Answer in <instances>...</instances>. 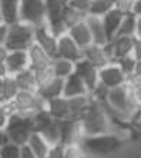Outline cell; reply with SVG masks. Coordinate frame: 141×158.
I'll return each mask as SVG.
<instances>
[{"label": "cell", "mask_w": 141, "mask_h": 158, "mask_svg": "<svg viewBox=\"0 0 141 158\" xmlns=\"http://www.w3.org/2000/svg\"><path fill=\"white\" fill-rule=\"evenodd\" d=\"M81 125L83 128L85 137H94V135H102V134H115L111 122V117H109L105 105L94 102L92 99L85 115L81 118Z\"/></svg>", "instance_id": "cell-1"}, {"label": "cell", "mask_w": 141, "mask_h": 158, "mask_svg": "<svg viewBox=\"0 0 141 158\" xmlns=\"http://www.w3.org/2000/svg\"><path fill=\"white\" fill-rule=\"evenodd\" d=\"M125 138L118 134H102L94 137H85L81 141V147L89 157H107L120 150Z\"/></svg>", "instance_id": "cell-2"}, {"label": "cell", "mask_w": 141, "mask_h": 158, "mask_svg": "<svg viewBox=\"0 0 141 158\" xmlns=\"http://www.w3.org/2000/svg\"><path fill=\"white\" fill-rule=\"evenodd\" d=\"M7 105L10 108V112L22 117H33L36 112L46 109V101L42 99L36 92L19 91L15 99Z\"/></svg>", "instance_id": "cell-3"}, {"label": "cell", "mask_w": 141, "mask_h": 158, "mask_svg": "<svg viewBox=\"0 0 141 158\" xmlns=\"http://www.w3.org/2000/svg\"><path fill=\"white\" fill-rule=\"evenodd\" d=\"M4 132H6L10 142L19 147L26 145L30 135L35 132L32 117H22V115L12 114L9 118L7 127L4 129Z\"/></svg>", "instance_id": "cell-4"}, {"label": "cell", "mask_w": 141, "mask_h": 158, "mask_svg": "<svg viewBox=\"0 0 141 158\" xmlns=\"http://www.w3.org/2000/svg\"><path fill=\"white\" fill-rule=\"evenodd\" d=\"M33 43H35V27L19 22V23L9 27V36L4 48L9 52H16V50L28 52V49Z\"/></svg>", "instance_id": "cell-5"}, {"label": "cell", "mask_w": 141, "mask_h": 158, "mask_svg": "<svg viewBox=\"0 0 141 158\" xmlns=\"http://www.w3.org/2000/svg\"><path fill=\"white\" fill-rule=\"evenodd\" d=\"M20 22L32 27L46 23L45 0H20Z\"/></svg>", "instance_id": "cell-6"}, {"label": "cell", "mask_w": 141, "mask_h": 158, "mask_svg": "<svg viewBox=\"0 0 141 158\" xmlns=\"http://www.w3.org/2000/svg\"><path fill=\"white\" fill-rule=\"evenodd\" d=\"M46 4V25L49 30L56 36L61 38L68 33V27L63 23L62 12L65 7V0H45Z\"/></svg>", "instance_id": "cell-7"}, {"label": "cell", "mask_w": 141, "mask_h": 158, "mask_svg": "<svg viewBox=\"0 0 141 158\" xmlns=\"http://www.w3.org/2000/svg\"><path fill=\"white\" fill-rule=\"evenodd\" d=\"M133 43L134 38L130 36H117L111 42H108L104 46V50L111 63H115L118 59L133 55Z\"/></svg>", "instance_id": "cell-8"}, {"label": "cell", "mask_w": 141, "mask_h": 158, "mask_svg": "<svg viewBox=\"0 0 141 158\" xmlns=\"http://www.w3.org/2000/svg\"><path fill=\"white\" fill-rule=\"evenodd\" d=\"M98 82L107 89H115L127 83V76L118 68V65L109 63L98 71Z\"/></svg>", "instance_id": "cell-9"}, {"label": "cell", "mask_w": 141, "mask_h": 158, "mask_svg": "<svg viewBox=\"0 0 141 158\" xmlns=\"http://www.w3.org/2000/svg\"><path fill=\"white\" fill-rule=\"evenodd\" d=\"M56 58L58 59H65L72 63L79 62L81 59H83L82 50L79 49L76 43L69 38V35H63L61 38H58V46H56ZM55 58V59H56Z\"/></svg>", "instance_id": "cell-10"}, {"label": "cell", "mask_w": 141, "mask_h": 158, "mask_svg": "<svg viewBox=\"0 0 141 158\" xmlns=\"http://www.w3.org/2000/svg\"><path fill=\"white\" fill-rule=\"evenodd\" d=\"M35 45L39 46V48H41L43 52H46L52 59L56 58L58 38L50 32L46 23L35 29Z\"/></svg>", "instance_id": "cell-11"}, {"label": "cell", "mask_w": 141, "mask_h": 158, "mask_svg": "<svg viewBox=\"0 0 141 158\" xmlns=\"http://www.w3.org/2000/svg\"><path fill=\"white\" fill-rule=\"evenodd\" d=\"M75 75L81 78L85 86H87L88 92L91 94L96 86H98V69L95 66H92L89 62H87L85 59H81L79 62L75 63Z\"/></svg>", "instance_id": "cell-12"}, {"label": "cell", "mask_w": 141, "mask_h": 158, "mask_svg": "<svg viewBox=\"0 0 141 158\" xmlns=\"http://www.w3.org/2000/svg\"><path fill=\"white\" fill-rule=\"evenodd\" d=\"M6 71L9 76H15L20 72L29 69V58L28 52L25 50H16V52H9L4 60Z\"/></svg>", "instance_id": "cell-13"}, {"label": "cell", "mask_w": 141, "mask_h": 158, "mask_svg": "<svg viewBox=\"0 0 141 158\" xmlns=\"http://www.w3.org/2000/svg\"><path fill=\"white\" fill-rule=\"evenodd\" d=\"M0 13L3 25L13 26L20 22V0H0Z\"/></svg>", "instance_id": "cell-14"}, {"label": "cell", "mask_w": 141, "mask_h": 158, "mask_svg": "<svg viewBox=\"0 0 141 158\" xmlns=\"http://www.w3.org/2000/svg\"><path fill=\"white\" fill-rule=\"evenodd\" d=\"M28 58H29V69L32 72L41 71V69H45V68H50L52 62H53V59L35 43L28 49Z\"/></svg>", "instance_id": "cell-15"}, {"label": "cell", "mask_w": 141, "mask_h": 158, "mask_svg": "<svg viewBox=\"0 0 141 158\" xmlns=\"http://www.w3.org/2000/svg\"><path fill=\"white\" fill-rule=\"evenodd\" d=\"M124 17H125V13H122L117 7L109 10L104 17H101V19H102V25H104V30H105V35H107L108 42H111L112 39L117 36Z\"/></svg>", "instance_id": "cell-16"}, {"label": "cell", "mask_w": 141, "mask_h": 158, "mask_svg": "<svg viewBox=\"0 0 141 158\" xmlns=\"http://www.w3.org/2000/svg\"><path fill=\"white\" fill-rule=\"evenodd\" d=\"M82 55H83V59L91 63L92 66H95L98 71L111 63V60L108 59L107 53H105L104 46L91 45V46H88L87 49L82 50Z\"/></svg>", "instance_id": "cell-17"}, {"label": "cell", "mask_w": 141, "mask_h": 158, "mask_svg": "<svg viewBox=\"0 0 141 158\" xmlns=\"http://www.w3.org/2000/svg\"><path fill=\"white\" fill-rule=\"evenodd\" d=\"M46 111L55 121L69 119V99L59 96L55 99L46 101Z\"/></svg>", "instance_id": "cell-18"}, {"label": "cell", "mask_w": 141, "mask_h": 158, "mask_svg": "<svg viewBox=\"0 0 141 158\" xmlns=\"http://www.w3.org/2000/svg\"><path fill=\"white\" fill-rule=\"evenodd\" d=\"M89 92H88L85 83L81 81V78L72 73L70 76H68L65 81H63V98H78V96H88Z\"/></svg>", "instance_id": "cell-19"}, {"label": "cell", "mask_w": 141, "mask_h": 158, "mask_svg": "<svg viewBox=\"0 0 141 158\" xmlns=\"http://www.w3.org/2000/svg\"><path fill=\"white\" fill-rule=\"evenodd\" d=\"M85 25L89 29V33L92 36V45L96 46H105L108 43L107 35L104 30V25H102V19L95 16H89L87 15L85 17Z\"/></svg>", "instance_id": "cell-20"}, {"label": "cell", "mask_w": 141, "mask_h": 158, "mask_svg": "<svg viewBox=\"0 0 141 158\" xmlns=\"http://www.w3.org/2000/svg\"><path fill=\"white\" fill-rule=\"evenodd\" d=\"M68 35H69V38L76 43V46L81 50L87 49L88 46L92 45V36L89 33L88 26L85 25V20L78 23V25L72 26L70 29H68Z\"/></svg>", "instance_id": "cell-21"}, {"label": "cell", "mask_w": 141, "mask_h": 158, "mask_svg": "<svg viewBox=\"0 0 141 158\" xmlns=\"http://www.w3.org/2000/svg\"><path fill=\"white\" fill-rule=\"evenodd\" d=\"M91 105V98L88 96H78L69 99V119L81 121V118L85 115L87 109Z\"/></svg>", "instance_id": "cell-22"}, {"label": "cell", "mask_w": 141, "mask_h": 158, "mask_svg": "<svg viewBox=\"0 0 141 158\" xmlns=\"http://www.w3.org/2000/svg\"><path fill=\"white\" fill-rule=\"evenodd\" d=\"M26 147L32 151V154L36 158H46V155L50 150V145L48 144V141L39 132H33L30 135Z\"/></svg>", "instance_id": "cell-23"}, {"label": "cell", "mask_w": 141, "mask_h": 158, "mask_svg": "<svg viewBox=\"0 0 141 158\" xmlns=\"http://www.w3.org/2000/svg\"><path fill=\"white\" fill-rule=\"evenodd\" d=\"M36 94L41 96L43 101H50L55 99V98H59L62 96L63 94V81L62 79L55 78L52 82H49L46 86L39 88L36 91Z\"/></svg>", "instance_id": "cell-24"}, {"label": "cell", "mask_w": 141, "mask_h": 158, "mask_svg": "<svg viewBox=\"0 0 141 158\" xmlns=\"http://www.w3.org/2000/svg\"><path fill=\"white\" fill-rule=\"evenodd\" d=\"M15 78V82H16L19 91L23 92H36V81H35V75L30 69H26V71L17 73V75L13 76Z\"/></svg>", "instance_id": "cell-25"}, {"label": "cell", "mask_w": 141, "mask_h": 158, "mask_svg": "<svg viewBox=\"0 0 141 158\" xmlns=\"http://www.w3.org/2000/svg\"><path fill=\"white\" fill-rule=\"evenodd\" d=\"M52 72H53V76L58 79H65L68 76H70L75 72V63L69 62V60H65V59H53L52 62Z\"/></svg>", "instance_id": "cell-26"}, {"label": "cell", "mask_w": 141, "mask_h": 158, "mask_svg": "<svg viewBox=\"0 0 141 158\" xmlns=\"http://www.w3.org/2000/svg\"><path fill=\"white\" fill-rule=\"evenodd\" d=\"M114 7H115V0H91L88 15L95 17H104Z\"/></svg>", "instance_id": "cell-27"}, {"label": "cell", "mask_w": 141, "mask_h": 158, "mask_svg": "<svg viewBox=\"0 0 141 158\" xmlns=\"http://www.w3.org/2000/svg\"><path fill=\"white\" fill-rule=\"evenodd\" d=\"M19 88H17L13 76H4L3 78V91H2V104H10L15 96L17 95Z\"/></svg>", "instance_id": "cell-28"}, {"label": "cell", "mask_w": 141, "mask_h": 158, "mask_svg": "<svg viewBox=\"0 0 141 158\" xmlns=\"http://www.w3.org/2000/svg\"><path fill=\"white\" fill-rule=\"evenodd\" d=\"M85 17H87V15H83V13L78 12V10L72 9L70 6H68L66 0H65V7H63V12H62V19H63V23H65V26H66L68 29H70L72 26L83 22Z\"/></svg>", "instance_id": "cell-29"}, {"label": "cell", "mask_w": 141, "mask_h": 158, "mask_svg": "<svg viewBox=\"0 0 141 158\" xmlns=\"http://www.w3.org/2000/svg\"><path fill=\"white\" fill-rule=\"evenodd\" d=\"M45 138L49 145H56L61 144V131H59V121H53L49 127H46L42 132H39Z\"/></svg>", "instance_id": "cell-30"}, {"label": "cell", "mask_w": 141, "mask_h": 158, "mask_svg": "<svg viewBox=\"0 0 141 158\" xmlns=\"http://www.w3.org/2000/svg\"><path fill=\"white\" fill-rule=\"evenodd\" d=\"M53 118L49 115V112L46 109H42L39 112H36L32 117V122H33V129L35 132H42L46 127H49L52 122H53Z\"/></svg>", "instance_id": "cell-31"}, {"label": "cell", "mask_w": 141, "mask_h": 158, "mask_svg": "<svg viewBox=\"0 0 141 158\" xmlns=\"http://www.w3.org/2000/svg\"><path fill=\"white\" fill-rule=\"evenodd\" d=\"M135 25H137V17H134L131 13L125 15V17L122 19V23H121L120 30H118L117 36H130V38H134V33H135Z\"/></svg>", "instance_id": "cell-32"}, {"label": "cell", "mask_w": 141, "mask_h": 158, "mask_svg": "<svg viewBox=\"0 0 141 158\" xmlns=\"http://www.w3.org/2000/svg\"><path fill=\"white\" fill-rule=\"evenodd\" d=\"M33 75H35V81H36V91L39 89V88L46 86L48 83L52 82V81L55 79L53 72H52V66L33 72Z\"/></svg>", "instance_id": "cell-33"}, {"label": "cell", "mask_w": 141, "mask_h": 158, "mask_svg": "<svg viewBox=\"0 0 141 158\" xmlns=\"http://www.w3.org/2000/svg\"><path fill=\"white\" fill-rule=\"evenodd\" d=\"M115 65H118L121 71L124 72V75L128 78L130 75H133L134 71H135V65H137V59L134 58L133 55H128V56H124V58L118 59L115 62Z\"/></svg>", "instance_id": "cell-34"}, {"label": "cell", "mask_w": 141, "mask_h": 158, "mask_svg": "<svg viewBox=\"0 0 141 158\" xmlns=\"http://www.w3.org/2000/svg\"><path fill=\"white\" fill-rule=\"evenodd\" d=\"M63 158H88L81 144H68L63 145Z\"/></svg>", "instance_id": "cell-35"}, {"label": "cell", "mask_w": 141, "mask_h": 158, "mask_svg": "<svg viewBox=\"0 0 141 158\" xmlns=\"http://www.w3.org/2000/svg\"><path fill=\"white\" fill-rule=\"evenodd\" d=\"M22 147L9 141L0 148V158H20Z\"/></svg>", "instance_id": "cell-36"}, {"label": "cell", "mask_w": 141, "mask_h": 158, "mask_svg": "<svg viewBox=\"0 0 141 158\" xmlns=\"http://www.w3.org/2000/svg\"><path fill=\"white\" fill-rule=\"evenodd\" d=\"M66 4L70 6L72 9H75V10L83 13V15H88V9H89L91 0H66Z\"/></svg>", "instance_id": "cell-37"}, {"label": "cell", "mask_w": 141, "mask_h": 158, "mask_svg": "<svg viewBox=\"0 0 141 158\" xmlns=\"http://www.w3.org/2000/svg\"><path fill=\"white\" fill-rule=\"evenodd\" d=\"M10 115H12V112H10L9 105L0 104V129H2V131H4L6 127H7V122H9Z\"/></svg>", "instance_id": "cell-38"}, {"label": "cell", "mask_w": 141, "mask_h": 158, "mask_svg": "<svg viewBox=\"0 0 141 158\" xmlns=\"http://www.w3.org/2000/svg\"><path fill=\"white\" fill-rule=\"evenodd\" d=\"M130 92H131V99H133L134 106L137 108V111H140L141 109V88H130Z\"/></svg>", "instance_id": "cell-39"}, {"label": "cell", "mask_w": 141, "mask_h": 158, "mask_svg": "<svg viewBox=\"0 0 141 158\" xmlns=\"http://www.w3.org/2000/svg\"><path fill=\"white\" fill-rule=\"evenodd\" d=\"M46 158H63V145L62 144H56V145H50V150L46 155Z\"/></svg>", "instance_id": "cell-40"}, {"label": "cell", "mask_w": 141, "mask_h": 158, "mask_svg": "<svg viewBox=\"0 0 141 158\" xmlns=\"http://www.w3.org/2000/svg\"><path fill=\"white\" fill-rule=\"evenodd\" d=\"M131 6H133V0H115V7L125 15L131 13Z\"/></svg>", "instance_id": "cell-41"}, {"label": "cell", "mask_w": 141, "mask_h": 158, "mask_svg": "<svg viewBox=\"0 0 141 158\" xmlns=\"http://www.w3.org/2000/svg\"><path fill=\"white\" fill-rule=\"evenodd\" d=\"M133 56L137 60H141V39L134 38V43H133Z\"/></svg>", "instance_id": "cell-42"}, {"label": "cell", "mask_w": 141, "mask_h": 158, "mask_svg": "<svg viewBox=\"0 0 141 158\" xmlns=\"http://www.w3.org/2000/svg\"><path fill=\"white\" fill-rule=\"evenodd\" d=\"M7 36H9V26L0 25V48H4Z\"/></svg>", "instance_id": "cell-43"}, {"label": "cell", "mask_w": 141, "mask_h": 158, "mask_svg": "<svg viewBox=\"0 0 141 158\" xmlns=\"http://www.w3.org/2000/svg\"><path fill=\"white\" fill-rule=\"evenodd\" d=\"M131 15H133L134 17H137V19H140L141 17V0H133Z\"/></svg>", "instance_id": "cell-44"}, {"label": "cell", "mask_w": 141, "mask_h": 158, "mask_svg": "<svg viewBox=\"0 0 141 158\" xmlns=\"http://www.w3.org/2000/svg\"><path fill=\"white\" fill-rule=\"evenodd\" d=\"M20 158H36L33 154H32V151L28 148L26 145L22 147V152H20Z\"/></svg>", "instance_id": "cell-45"}, {"label": "cell", "mask_w": 141, "mask_h": 158, "mask_svg": "<svg viewBox=\"0 0 141 158\" xmlns=\"http://www.w3.org/2000/svg\"><path fill=\"white\" fill-rule=\"evenodd\" d=\"M134 38L141 39V17L137 19V25H135V33H134Z\"/></svg>", "instance_id": "cell-46"}, {"label": "cell", "mask_w": 141, "mask_h": 158, "mask_svg": "<svg viewBox=\"0 0 141 158\" xmlns=\"http://www.w3.org/2000/svg\"><path fill=\"white\" fill-rule=\"evenodd\" d=\"M7 142H9V138H7V135H6V132L0 129V148H2L4 144H7Z\"/></svg>", "instance_id": "cell-47"}, {"label": "cell", "mask_w": 141, "mask_h": 158, "mask_svg": "<svg viewBox=\"0 0 141 158\" xmlns=\"http://www.w3.org/2000/svg\"><path fill=\"white\" fill-rule=\"evenodd\" d=\"M4 76H7L6 65H4V62H2V60H0V78H4Z\"/></svg>", "instance_id": "cell-48"}, {"label": "cell", "mask_w": 141, "mask_h": 158, "mask_svg": "<svg viewBox=\"0 0 141 158\" xmlns=\"http://www.w3.org/2000/svg\"><path fill=\"white\" fill-rule=\"evenodd\" d=\"M7 53H9V50L6 49V48H0V60H2V62H4V60H6Z\"/></svg>", "instance_id": "cell-49"}, {"label": "cell", "mask_w": 141, "mask_h": 158, "mask_svg": "<svg viewBox=\"0 0 141 158\" xmlns=\"http://www.w3.org/2000/svg\"><path fill=\"white\" fill-rule=\"evenodd\" d=\"M134 73L141 75V60H137V65H135V71H134Z\"/></svg>", "instance_id": "cell-50"}, {"label": "cell", "mask_w": 141, "mask_h": 158, "mask_svg": "<svg viewBox=\"0 0 141 158\" xmlns=\"http://www.w3.org/2000/svg\"><path fill=\"white\" fill-rule=\"evenodd\" d=\"M131 121H141V109H140V111H138L137 114H135V117H134Z\"/></svg>", "instance_id": "cell-51"}, {"label": "cell", "mask_w": 141, "mask_h": 158, "mask_svg": "<svg viewBox=\"0 0 141 158\" xmlns=\"http://www.w3.org/2000/svg\"><path fill=\"white\" fill-rule=\"evenodd\" d=\"M2 91H3V78H0V104H2Z\"/></svg>", "instance_id": "cell-52"}, {"label": "cell", "mask_w": 141, "mask_h": 158, "mask_svg": "<svg viewBox=\"0 0 141 158\" xmlns=\"http://www.w3.org/2000/svg\"><path fill=\"white\" fill-rule=\"evenodd\" d=\"M0 25H3V19H2V13H0Z\"/></svg>", "instance_id": "cell-53"}]
</instances>
